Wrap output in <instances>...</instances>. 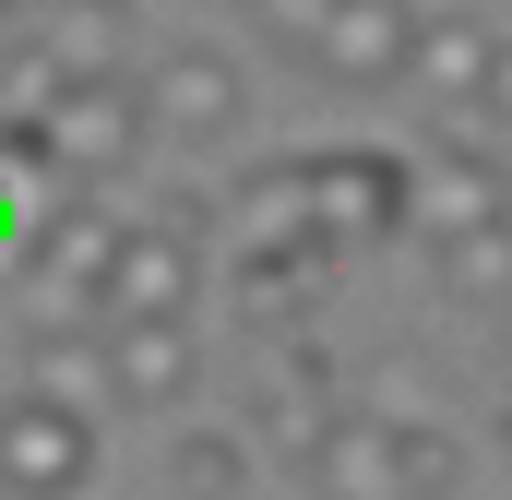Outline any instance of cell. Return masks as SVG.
<instances>
[{
    "label": "cell",
    "mask_w": 512,
    "mask_h": 500,
    "mask_svg": "<svg viewBox=\"0 0 512 500\" xmlns=\"http://www.w3.org/2000/svg\"><path fill=\"white\" fill-rule=\"evenodd\" d=\"M24 381H36V393H60V405H84V417H96V405H120V393H108V334H96V346H84V334H48Z\"/></svg>",
    "instance_id": "16"
},
{
    "label": "cell",
    "mask_w": 512,
    "mask_h": 500,
    "mask_svg": "<svg viewBox=\"0 0 512 500\" xmlns=\"http://www.w3.org/2000/svg\"><path fill=\"white\" fill-rule=\"evenodd\" d=\"M501 96H512V48L477 24V12H441V24H417V60H405V108L441 131V143H465V131L489 120L501 131Z\"/></svg>",
    "instance_id": "3"
},
{
    "label": "cell",
    "mask_w": 512,
    "mask_h": 500,
    "mask_svg": "<svg viewBox=\"0 0 512 500\" xmlns=\"http://www.w3.org/2000/svg\"><path fill=\"white\" fill-rule=\"evenodd\" d=\"M262 12V36H286V48H310V36H322V12H334V0H251Z\"/></svg>",
    "instance_id": "17"
},
{
    "label": "cell",
    "mask_w": 512,
    "mask_h": 500,
    "mask_svg": "<svg viewBox=\"0 0 512 500\" xmlns=\"http://www.w3.org/2000/svg\"><path fill=\"white\" fill-rule=\"evenodd\" d=\"M96 477H108L96 417L60 405V393H36V381H12L0 393V500H84Z\"/></svg>",
    "instance_id": "4"
},
{
    "label": "cell",
    "mask_w": 512,
    "mask_h": 500,
    "mask_svg": "<svg viewBox=\"0 0 512 500\" xmlns=\"http://www.w3.org/2000/svg\"><path fill=\"white\" fill-rule=\"evenodd\" d=\"M310 215L334 250H370L393 227H417V155H382V143H322L310 155Z\"/></svg>",
    "instance_id": "7"
},
{
    "label": "cell",
    "mask_w": 512,
    "mask_h": 500,
    "mask_svg": "<svg viewBox=\"0 0 512 500\" xmlns=\"http://www.w3.org/2000/svg\"><path fill=\"white\" fill-rule=\"evenodd\" d=\"M310 489H322V500H453V489H465V441L429 429V417L334 405L322 441H310Z\"/></svg>",
    "instance_id": "1"
},
{
    "label": "cell",
    "mask_w": 512,
    "mask_h": 500,
    "mask_svg": "<svg viewBox=\"0 0 512 500\" xmlns=\"http://www.w3.org/2000/svg\"><path fill=\"white\" fill-rule=\"evenodd\" d=\"M239 120H251V72L227 48H155L143 60V131H155V155H215V143H239Z\"/></svg>",
    "instance_id": "6"
},
{
    "label": "cell",
    "mask_w": 512,
    "mask_h": 500,
    "mask_svg": "<svg viewBox=\"0 0 512 500\" xmlns=\"http://www.w3.org/2000/svg\"><path fill=\"white\" fill-rule=\"evenodd\" d=\"M120 215H96V191H72V203H48L36 227H24V310L48 322V334H72V322H108V262H120Z\"/></svg>",
    "instance_id": "2"
},
{
    "label": "cell",
    "mask_w": 512,
    "mask_h": 500,
    "mask_svg": "<svg viewBox=\"0 0 512 500\" xmlns=\"http://www.w3.org/2000/svg\"><path fill=\"white\" fill-rule=\"evenodd\" d=\"M262 346H274V358H262V417H286V441L310 453L322 417H334V370H322L310 334H262Z\"/></svg>",
    "instance_id": "13"
},
{
    "label": "cell",
    "mask_w": 512,
    "mask_h": 500,
    "mask_svg": "<svg viewBox=\"0 0 512 500\" xmlns=\"http://www.w3.org/2000/svg\"><path fill=\"white\" fill-rule=\"evenodd\" d=\"M512 215V167L501 155H477V143H441V155H417V239H477V227H501Z\"/></svg>",
    "instance_id": "10"
},
{
    "label": "cell",
    "mask_w": 512,
    "mask_h": 500,
    "mask_svg": "<svg viewBox=\"0 0 512 500\" xmlns=\"http://www.w3.org/2000/svg\"><path fill=\"white\" fill-rule=\"evenodd\" d=\"M191 381H203L191 322H108V393H120L131 417H179Z\"/></svg>",
    "instance_id": "11"
},
{
    "label": "cell",
    "mask_w": 512,
    "mask_h": 500,
    "mask_svg": "<svg viewBox=\"0 0 512 500\" xmlns=\"http://www.w3.org/2000/svg\"><path fill=\"white\" fill-rule=\"evenodd\" d=\"M36 131H48V179H72V191L143 167V155H155V131H143V72H84V84H60Z\"/></svg>",
    "instance_id": "5"
},
{
    "label": "cell",
    "mask_w": 512,
    "mask_h": 500,
    "mask_svg": "<svg viewBox=\"0 0 512 500\" xmlns=\"http://www.w3.org/2000/svg\"><path fill=\"white\" fill-rule=\"evenodd\" d=\"M203 310V239L191 227H131L120 262H108V322H191Z\"/></svg>",
    "instance_id": "8"
},
{
    "label": "cell",
    "mask_w": 512,
    "mask_h": 500,
    "mask_svg": "<svg viewBox=\"0 0 512 500\" xmlns=\"http://www.w3.org/2000/svg\"><path fill=\"white\" fill-rule=\"evenodd\" d=\"M215 239H227V250H310V262H334L322 215H310V155H298V167H251L239 203L215 215Z\"/></svg>",
    "instance_id": "12"
},
{
    "label": "cell",
    "mask_w": 512,
    "mask_h": 500,
    "mask_svg": "<svg viewBox=\"0 0 512 500\" xmlns=\"http://www.w3.org/2000/svg\"><path fill=\"white\" fill-rule=\"evenodd\" d=\"M0 12H12V0H0Z\"/></svg>",
    "instance_id": "21"
},
{
    "label": "cell",
    "mask_w": 512,
    "mask_h": 500,
    "mask_svg": "<svg viewBox=\"0 0 512 500\" xmlns=\"http://www.w3.org/2000/svg\"><path fill=\"white\" fill-rule=\"evenodd\" d=\"M429 262H441V298L453 310H512V215L477 227V239H441Z\"/></svg>",
    "instance_id": "14"
},
{
    "label": "cell",
    "mask_w": 512,
    "mask_h": 500,
    "mask_svg": "<svg viewBox=\"0 0 512 500\" xmlns=\"http://www.w3.org/2000/svg\"><path fill=\"white\" fill-rule=\"evenodd\" d=\"M48 12H131V0H48Z\"/></svg>",
    "instance_id": "19"
},
{
    "label": "cell",
    "mask_w": 512,
    "mask_h": 500,
    "mask_svg": "<svg viewBox=\"0 0 512 500\" xmlns=\"http://www.w3.org/2000/svg\"><path fill=\"white\" fill-rule=\"evenodd\" d=\"M167 489H179V500H239V489H251V441H239V429L167 441Z\"/></svg>",
    "instance_id": "15"
},
{
    "label": "cell",
    "mask_w": 512,
    "mask_h": 500,
    "mask_svg": "<svg viewBox=\"0 0 512 500\" xmlns=\"http://www.w3.org/2000/svg\"><path fill=\"white\" fill-rule=\"evenodd\" d=\"M24 227H36V215H24V191H12V167H0V262H24Z\"/></svg>",
    "instance_id": "18"
},
{
    "label": "cell",
    "mask_w": 512,
    "mask_h": 500,
    "mask_svg": "<svg viewBox=\"0 0 512 500\" xmlns=\"http://www.w3.org/2000/svg\"><path fill=\"white\" fill-rule=\"evenodd\" d=\"M489 143H501V167H512V96H501V131H489Z\"/></svg>",
    "instance_id": "20"
},
{
    "label": "cell",
    "mask_w": 512,
    "mask_h": 500,
    "mask_svg": "<svg viewBox=\"0 0 512 500\" xmlns=\"http://www.w3.org/2000/svg\"><path fill=\"white\" fill-rule=\"evenodd\" d=\"M417 0H334L322 12V36L298 48L322 84H405V60H417Z\"/></svg>",
    "instance_id": "9"
}]
</instances>
